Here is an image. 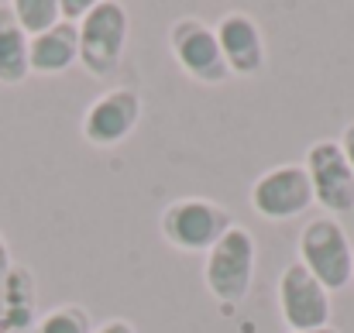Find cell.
<instances>
[{
	"label": "cell",
	"instance_id": "7a4b0ae2",
	"mask_svg": "<svg viewBox=\"0 0 354 333\" xmlns=\"http://www.w3.org/2000/svg\"><path fill=\"white\" fill-rule=\"evenodd\" d=\"M296 254H299V265L330 296L354 282V244L341 217H330V213L310 217L296 237Z\"/></svg>",
	"mask_w": 354,
	"mask_h": 333
},
{
	"label": "cell",
	"instance_id": "52a82bcc",
	"mask_svg": "<svg viewBox=\"0 0 354 333\" xmlns=\"http://www.w3.org/2000/svg\"><path fill=\"white\" fill-rule=\"evenodd\" d=\"M275 299H279V313H282L286 333L330 327L334 296H330L299 261H292V265H286V268L279 272Z\"/></svg>",
	"mask_w": 354,
	"mask_h": 333
},
{
	"label": "cell",
	"instance_id": "6da1fadb",
	"mask_svg": "<svg viewBox=\"0 0 354 333\" xmlns=\"http://www.w3.org/2000/svg\"><path fill=\"white\" fill-rule=\"evenodd\" d=\"M254 268H258V240L248 227L237 223L203 254V285L224 313H231L248 299L254 285Z\"/></svg>",
	"mask_w": 354,
	"mask_h": 333
},
{
	"label": "cell",
	"instance_id": "ac0fdd59",
	"mask_svg": "<svg viewBox=\"0 0 354 333\" xmlns=\"http://www.w3.org/2000/svg\"><path fill=\"white\" fill-rule=\"evenodd\" d=\"M337 141H341V151H344V158H348V165H351V172H354V120L341 131Z\"/></svg>",
	"mask_w": 354,
	"mask_h": 333
},
{
	"label": "cell",
	"instance_id": "e0dca14e",
	"mask_svg": "<svg viewBox=\"0 0 354 333\" xmlns=\"http://www.w3.org/2000/svg\"><path fill=\"white\" fill-rule=\"evenodd\" d=\"M93 333H138V330H134V323H131V320H124V316H111V320H104Z\"/></svg>",
	"mask_w": 354,
	"mask_h": 333
},
{
	"label": "cell",
	"instance_id": "d6986e66",
	"mask_svg": "<svg viewBox=\"0 0 354 333\" xmlns=\"http://www.w3.org/2000/svg\"><path fill=\"white\" fill-rule=\"evenodd\" d=\"M10 268H14V254H10V244H7V237L0 234V282L10 275Z\"/></svg>",
	"mask_w": 354,
	"mask_h": 333
},
{
	"label": "cell",
	"instance_id": "ba28073f",
	"mask_svg": "<svg viewBox=\"0 0 354 333\" xmlns=\"http://www.w3.org/2000/svg\"><path fill=\"white\" fill-rule=\"evenodd\" d=\"M306 175L313 186V200L324 207V213H351L354 210V172L341 151L337 137H320L306 148Z\"/></svg>",
	"mask_w": 354,
	"mask_h": 333
},
{
	"label": "cell",
	"instance_id": "ffe728a7",
	"mask_svg": "<svg viewBox=\"0 0 354 333\" xmlns=\"http://www.w3.org/2000/svg\"><path fill=\"white\" fill-rule=\"evenodd\" d=\"M296 333H344V330H337V327L330 323V327H320V330H296Z\"/></svg>",
	"mask_w": 354,
	"mask_h": 333
},
{
	"label": "cell",
	"instance_id": "8992f818",
	"mask_svg": "<svg viewBox=\"0 0 354 333\" xmlns=\"http://www.w3.org/2000/svg\"><path fill=\"white\" fill-rule=\"evenodd\" d=\"M313 203L317 200H313V186L303 162L272 165L251 182V210L268 223L296 220Z\"/></svg>",
	"mask_w": 354,
	"mask_h": 333
},
{
	"label": "cell",
	"instance_id": "30bf717a",
	"mask_svg": "<svg viewBox=\"0 0 354 333\" xmlns=\"http://www.w3.org/2000/svg\"><path fill=\"white\" fill-rule=\"evenodd\" d=\"M217 31V45L224 52L227 73L231 76H261L268 66V45H265V31L261 24L248 14V10H227L217 17L214 24Z\"/></svg>",
	"mask_w": 354,
	"mask_h": 333
},
{
	"label": "cell",
	"instance_id": "2e32d148",
	"mask_svg": "<svg viewBox=\"0 0 354 333\" xmlns=\"http://www.w3.org/2000/svg\"><path fill=\"white\" fill-rule=\"evenodd\" d=\"M90 0H59V17L66 21V24H80L86 14H90Z\"/></svg>",
	"mask_w": 354,
	"mask_h": 333
},
{
	"label": "cell",
	"instance_id": "44dd1931",
	"mask_svg": "<svg viewBox=\"0 0 354 333\" xmlns=\"http://www.w3.org/2000/svg\"><path fill=\"white\" fill-rule=\"evenodd\" d=\"M0 333H10V330H3V327H0Z\"/></svg>",
	"mask_w": 354,
	"mask_h": 333
},
{
	"label": "cell",
	"instance_id": "8fae6325",
	"mask_svg": "<svg viewBox=\"0 0 354 333\" xmlns=\"http://www.w3.org/2000/svg\"><path fill=\"white\" fill-rule=\"evenodd\" d=\"M80 62V28L59 21L45 35L31 38L28 45V69L31 76H62Z\"/></svg>",
	"mask_w": 354,
	"mask_h": 333
},
{
	"label": "cell",
	"instance_id": "4fadbf2b",
	"mask_svg": "<svg viewBox=\"0 0 354 333\" xmlns=\"http://www.w3.org/2000/svg\"><path fill=\"white\" fill-rule=\"evenodd\" d=\"M28 45L31 38L21 31L10 3H0V86H21L31 76Z\"/></svg>",
	"mask_w": 354,
	"mask_h": 333
},
{
	"label": "cell",
	"instance_id": "3957f363",
	"mask_svg": "<svg viewBox=\"0 0 354 333\" xmlns=\"http://www.w3.org/2000/svg\"><path fill=\"white\" fill-rule=\"evenodd\" d=\"M231 227V210L207 196H179L158 217V234L183 254H207Z\"/></svg>",
	"mask_w": 354,
	"mask_h": 333
},
{
	"label": "cell",
	"instance_id": "9c48e42d",
	"mask_svg": "<svg viewBox=\"0 0 354 333\" xmlns=\"http://www.w3.org/2000/svg\"><path fill=\"white\" fill-rule=\"evenodd\" d=\"M141 93L131 90V86H114L107 93H100L86 113H83V137L93 144V148H118L124 144L138 124H141Z\"/></svg>",
	"mask_w": 354,
	"mask_h": 333
},
{
	"label": "cell",
	"instance_id": "9a60e30c",
	"mask_svg": "<svg viewBox=\"0 0 354 333\" xmlns=\"http://www.w3.org/2000/svg\"><path fill=\"white\" fill-rule=\"evenodd\" d=\"M10 10H14V17H17V24L28 38H38V35H45L48 28H55L62 21L59 17V0H14Z\"/></svg>",
	"mask_w": 354,
	"mask_h": 333
},
{
	"label": "cell",
	"instance_id": "7c38bea8",
	"mask_svg": "<svg viewBox=\"0 0 354 333\" xmlns=\"http://www.w3.org/2000/svg\"><path fill=\"white\" fill-rule=\"evenodd\" d=\"M38 320V285L24 265H14L0 282V327L10 333H28Z\"/></svg>",
	"mask_w": 354,
	"mask_h": 333
},
{
	"label": "cell",
	"instance_id": "5bb4252c",
	"mask_svg": "<svg viewBox=\"0 0 354 333\" xmlns=\"http://www.w3.org/2000/svg\"><path fill=\"white\" fill-rule=\"evenodd\" d=\"M93 316L86 306H76V303H62V306H52L48 313H41L35 320V327L28 333H93Z\"/></svg>",
	"mask_w": 354,
	"mask_h": 333
},
{
	"label": "cell",
	"instance_id": "5b68a950",
	"mask_svg": "<svg viewBox=\"0 0 354 333\" xmlns=\"http://www.w3.org/2000/svg\"><path fill=\"white\" fill-rule=\"evenodd\" d=\"M169 52L176 59V66L193 79V83H203V86H221L231 79L227 73V62H224V52L217 45V31L210 21L196 17V14H186V17H176L169 24Z\"/></svg>",
	"mask_w": 354,
	"mask_h": 333
},
{
	"label": "cell",
	"instance_id": "277c9868",
	"mask_svg": "<svg viewBox=\"0 0 354 333\" xmlns=\"http://www.w3.org/2000/svg\"><path fill=\"white\" fill-rule=\"evenodd\" d=\"M76 28H80V66L93 79L114 76L124 62L127 35H131L127 7L120 0H97Z\"/></svg>",
	"mask_w": 354,
	"mask_h": 333
}]
</instances>
